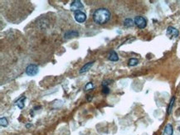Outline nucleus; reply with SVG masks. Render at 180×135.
I'll return each mask as SVG.
<instances>
[{"label":"nucleus","mask_w":180,"mask_h":135,"mask_svg":"<svg viewBox=\"0 0 180 135\" xmlns=\"http://www.w3.org/2000/svg\"><path fill=\"white\" fill-rule=\"evenodd\" d=\"M110 19V12L107 8H98L93 13V20L96 23L103 25Z\"/></svg>","instance_id":"f257e3e1"},{"label":"nucleus","mask_w":180,"mask_h":135,"mask_svg":"<svg viewBox=\"0 0 180 135\" xmlns=\"http://www.w3.org/2000/svg\"><path fill=\"white\" fill-rule=\"evenodd\" d=\"M25 73L28 76H35L38 73V66L31 64L29 66H27L25 70Z\"/></svg>","instance_id":"f03ea898"},{"label":"nucleus","mask_w":180,"mask_h":135,"mask_svg":"<svg viewBox=\"0 0 180 135\" xmlns=\"http://www.w3.org/2000/svg\"><path fill=\"white\" fill-rule=\"evenodd\" d=\"M135 24L139 28L143 29V28H144V27L147 26L146 19L144 18H143V17H141V16L135 17Z\"/></svg>","instance_id":"7ed1b4c3"},{"label":"nucleus","mask_w":180,"mask_h":135,"mask_svg":"<svg viewBox=\"0 0 180 135\" xmlns=\"http://www.w3.org/2000/svg\"><path fill=\"white\" fill-rule=\"evenodd\" d=\"M74 18H75V20L77 23H82L86 20V14L81 11H77L75 13Z\"/></svg>","instance_id":"20e7f679"},{"label":"nucleus","mask_w":180,"mask_h":135,"mask_svg":"<svg viewBox=\"0 0 180 135\" xmlns=\"http://www.w3.org/2000/svg\"><path fill=\"white\" fill-rule=\"evenodd\" d=\"M70 8H71V11L75 12L76 13V12L80 11V9L84 8V6H83L82 3H81L80 0H75V1H73L71 4Z\"/></svg>","instance_id":"39448f33"},{"label":"nucleus","mask_w":180,"mask_h":135,"mask_svg":"<svg viewBox=\"0 0 180 135\" xmlns=\"http://www.w3.org/2000/svg\"><path fill=\"white\" fill-rule=\"evenodd\" d=\"M166 34H167V36H168L169 38H178L179 35V30H177L175 27H169L167 28Z\"/></svg>","instance_id":"423d86ee"},{"label":"nucleus","mask_w":180,"mask_h":135,"mask_svg":"<svg viewBox=\"0 0 180 135\" xmlns=\"http://www.w3.org/2000/svg\"><path fill=\"white\" fill-rule=\"evenodd\" d=\"M78 36H79L78 32L75 30L68 31V32H67L66 33L64 34V38H66V39H70V38H76V37H78Z\"/></svg>","instance_id":"0eeeda50"},{"label":"nucleus","mask_w":180,"mask_h":135,"mask_svg":"<svg viewBox=\"0 0 180 135\" xmlns=\"http://www.w3.org/2000/svg\"><path fill=\"white\" fill-rule=\"evenodd\" d=\"M95 61H90V62H87L86 64H85L84 66H83L81 68V70H80V73L81 74H83V73H85V72H88L89 70L90 69V67L94 65Z\"/></svg>","instance_id":"6e6552de"},{"label":"nucleus","mask_w":180,"mask_h":135,"mask_svg":"<svg viewBox=\"0 0 180 135\" xmlns=\"http://www.w3.org/2000/svg\"><path fill=\"white\" fill-rule=\"evenodd\" d=\"M173 128L172 124H168L165 126L163 135H173Z\"/></svg>","instance_id":"1a4fd4ad"},{"label":"nucleus","mask_w":180,"mask_h":135,"mask_svg":"<svg viewBox=\"0 0 180 135\" xmlns=\"http://www.w3.org/2000/svg\"><path fill=\"white\" fill-rule=\"evenodd\" d=\"M108 59L111 61H117L119 60V56L117 55V53L115 51H111L110 52L109 56H108Z\"/></svg>","instance_id":"9d476101"},{"label":"nucleus","mask_w":180,"mask_h":135,"mask_svg":"<svg viewBox=\"0 0 180 135\" xmlns=\"http://www.w3.org/2000/svg\"><path fill=\"white\" fill-rule=\"evenodd\" d=\"M26 100V97L25 96H22L21 98H19V100L16 102V105L19 107V109H23L24 108V101Z\"/></svg>","instance_id":"9b49d317"},{"label":"nucleus","mask_w":180,"mask_h":135,"mask_svg":"<svg viewBox=\"0 0 180 135\" xmlns=\"http://www.w3.org/2000/svg\"><path fill=\"white\" fill-rule=\"evenodd\" d=\"M135 24V21H133L131 18H126L124 21V25L126 27H131L134 26Z\"/></svg>","instance_id":"f8f14e48"},{"label":"nucleus","mask_w":180,"mask_h":135,"mask_svg":"<svg viewBox=\"0 0 180 135\" xmlns=\"http://www.w3.org/2000/svg\"><path fill=\"white\" fill-rule=\"evenodd\" d=\"M174 101H175V98L173 97L172 99H171V100H170L169 107H168V110H167V114H168L169 115L172 113V109L173 107V105H174Z\"/></svg>","instance_id":"ddd939ff"},{"label":"nucleus","mask_w":180,"mask_h":135,"mask_svg":"<svg viewBox=\"0 0 180 135\" xmlns=\"http://www.w3.org/2000/svg\"><path fill=\"white\" fill-rule=\"evenodd\" d=\"M129 66H137L138 63H139V60L138 59H136V58H131V59H130L129 60Z\"/></svg>","instance_id":"4468645a"},{"label":"nucleus","mask_w":180,"mask_h":135,"mask_svg":"<svg viewBox=\"0 0 180 135\" xmlns=\"http://www.w3.org/2000/svg\"><path fill=\"white\" fill-rule=\"evenodd\" d=\"M0 124H1L2 127H7L8 125V120H7L6 118H1V120H0Z\"/></svg>","instance_id":"2eb2a0df"},{"label":"nucleus","mask_w":180,"mask_h":135,"mask_svg":"<svg viewBox=\"0 0 180 135\" xmlns=\"http://www.w3.org/2000/svg\"><path fill=\"white\" fill-rule=\"evenodd\" d=\"M93 88H94V85H93L91 82H89L86 85V86H85V90H91V89H93Z\"/></svg>","instance_id":"dca6fc26"},{"label":"nucleus","mask_w":180,"mask_h":135,"mask_svg":"<svg viewBox=\"0 0 180 135\" xmlns=\"http://www.w3.org/2000/svg\"><path fill=\"white\" fill-rule=\"evenodd\" d=\"M111 82H113V80H104V81L102 82V86H108V85L111 84Z\"/></svg>","instance_id":"f3484780"},{"label":"nucleus","mask_w":180,"mask_h":135,"mask_svg":"<svg viewBox=\"0 0 180 135\" xmlns=\"http://www.w3.org/2000/svg\"><path fill=\"white\" fill-rule=\"evenodd\" d=\"M102 92L105 94H108L110 93V89L108 86H103V90H102Z\"/></svg>","instance_id":"a211bd4d"},{"label":"nucleus","mask_w":180,"mask_h":135,"mask_svg":"<svg viewBox=\"0 0 180 135\" xmlns=\"http://www.w3.org/2000/svg\"><path fill=\"white\" fill-rule=\"evenodd\" d=\"M31 125L30 124H27V128H28V127H30Z\"/></svg>","instance_id":"6ab92c4d"},{"label":"nucleus","mask_w":180,"mask_h":135,"mask_svg":"<svg viewBox=\"0 0 180 135\" xmlns=\"http://www.w3.org/2000/svg\"><path fill=\"white\" fill-rule=\"evenodd\" d=\"M179 132H180V127L179 128Z\"/></svg>","instance_id":"aec40b11"}]
</instances>
